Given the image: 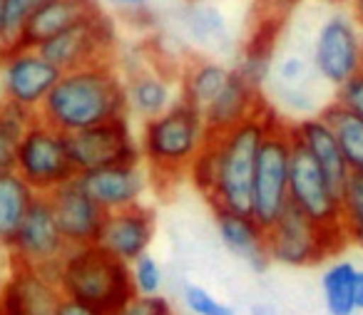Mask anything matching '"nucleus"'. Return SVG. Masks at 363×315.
Listing matches in <instances>:
<instances>
[{"instance_id": "obj_12", "label": "nucleus", "mask_w": 363, "mask_h": 315, "mask_svg": "<svg viewBox=\"0 0 363 315\" xmlns=\"http://www.w3.org/2000/svg\"><path fill=\"white\" fill-rule=\"evenodd\" d=\"M62 72L38 47H8L0 50V97L28 112L43 107L45 97Z\"/></svg>"}, {"instance_id": "obj_44", "label": "nucleus", "mask_w": 363, "mask_h": 315, "mask_svg": "<svg viewBox=\"0 0 363 315\" xmlns=\"http://www.w3.org/2000/svg\"><path fill=\"white\" fill-rule=\"evenodd\" d=\"M326 3H331V6H346V0H326Z\"/></svg>"}, {"instance_id": "obj_13", "label": "nucleus", "mask_w": 363, "mask_h": 315, "mask_svg": "<svg viewBox=\"0 0 363 315\" xmlns=\"http://www.w3.org/2000/svg\"><path fill=\"white\" fill-rule=\"evenodd\" d=\"M67 147H70V156L77 174L142 161L140 142L132 130L130 117L102 122V125L75 132V134H67Z\"/></svg>"}, {"instance_id": "obj_38", "label": "nucleus", "mask_w": 363, "mask_h": 315, "mask_svg": "<svg viewBox=\"0 0 363 315\" xmlns=\"http://www.w3.org/2000/svg\"><path fill=\"white\" fill-rule=\"evenodd\" d=\"M105 3L125 18H130V21L152 16V6H155V0H105Z\"/></svg>"}, {"instance_id": "obj_48", "label": "nucleus", "mask_w": 363, "mask_h": 315, "mask_svg": "<svg viewBox=\"0 0 363 315\" xmlns=\"http://www.w3.org/2000/svg\"><path fill=\"white\" fill-rule=\"evenodd\" d=\"M172 315H174V313H172Z\"/></svg>"}, {"instance_id": "obj_47", "label": "nucleus", "mask_w": 363, "mask_h": 315, "mask_svg": "<svg viewBox=\"0 0 363 315\" xmlns=\"http://www.w3.org/2000/svg\"><path fill=\"white\" fill-rule=\"evenodd\" d=\"M0 283H3V280H0Z\"/></svg>"}, {"instance_id": "obj_40", "label": "nucleus", "mask_w": 363, "mask_h": 315, "mask_svg": "<svg viewBox=\"0 0 363 315\" xmlns=\"http://www.w3.org/2000/svg\"><path fill=\"white\" fill-rule=\"evenodd\" d=\"M303 0H267L269 11L274 13V18H284L294 11L296 6H301Z\"/></svg>"}, {"instance_id": "obj_28", "label": "nucleus", "mask_w": 363, "mask_h": 315, "mask_svg": "<svg viewBox=\"0 0 363 315\" xmlns=\"http://www.w3.org/2000/svg\"><path fill=\"white\" fill-rule=\"evenodd\" d=\"M358 265L351 258H333L321 273V295L328 315H356Z\"/></svg>"}, {"instance_id": "obj_19", "label": "nucleus", "mask_w": 363, "mask_h": 315, "mask_svg": "<svg viewBox=\"0 0 363 315\" xmlns=\"http://www.w3.org/2000/svg\"><path fill=\"white\" fill-rule=\"evenodd\" d=\"M62 293L55 280L28 265L11 263L0 283V315H55Z\"/></svg>"}, {"instance_id": "obj_23", "label": "nucleus", "mask_w": 363, "mask_h": 315, "mask_svg": "<svg viewBox=\"0 0 363 315\" xmlns=\"http://www.w3.org/2000/svg\"><path fill=\"white\" fill-rule=\"evenodd\" d=\"M267 105L264 95L259 90H254L252 85L242 80L237 72L232 70V77L224 85V90L209 102L202 110L204 125H207L209 134L219 137L224 132L234 130L237 125L247 122L252 115H257L262 107Z\"/></svg>"}, {"instance_id": "obj_8", "label": "nucleus", "mask_w": 363, "mask_h": 315, "mask_svg": "<svg viewBox=\"0 0 363 315\" xmlns=\"http://www.w3.org/2000/svg\"><path fill=\"white\" fill-rule=\"evenodd\" d=\"M326 85L316 75L308 52L291 47V50H277L269 75L264 100L272 105L284 120L294 122L301 117L318 115L328 102H323Z\"/></svg>"}, {"instance_id": "obj_43", "label": "nucleus", "mask_w": 363, "mask_h": 315, "mask_svg": "<svg viewBox=\"0 0 363 315\" xmlns=\"http://www.w3.org/2000/svg\"><path fill=\"white\" fill-rule=\"evenodd\" d=\"M252 315H279V313H277V308H274V305L257 303V305H252Z\"/></svg>"}, {"instance_id": "obj_18", "label": "nucleus", "mask_w": 363, "mask_h": 315, "mask_svg": "<svg viewBox=\"0 0 363 315\" xmlns=\"http://www.w3.org/2000/svg\"><path fill=\"white\" fill-rule=\"evenodd\" d=\"M157 234L155 211L147 204L132 206V209L112 211L105 216L97 246L115 256L117 260L130 265L135 258L150 253Z\"/></svg>"}, {"instance_id": "obj_22", "label": "nucleus", "mask_w": 363, "mask_h": 315, "mask_svg": "<svg viewBox=\"0 0 363 315\" xmlns=\"http://www.w3.org/2000/svg\"><path fill=\"white\" fill-rule=\"evenodd\" d=\"M214 226L217 236L229 253H234L239 260L249 265L257 273H264L269 268L267 253V229L252 219L249 214L237 211H214Z\"/></svg>"}, {"instance_id": "obj_31", "label": "nucleus", "mask_w": 363, "mask_h": 315, "mask_svg": "<svg viewBox=\"0 0 363 315\" xmlns=\"http://www.w3.org/2000/svg\"><path fill=\"white\" fill-rule=\"evenodd\" d=\"M338 229L346 246L363 251V176L351 174L341 186V211H338Z\"/></svg>"}, {"instance_id": "obj_5", "label": "nucleus", "mask_w": 363, "mask_h": 315, "mask_svg": "<svg viewBox=\"0 0 363 315\" xmlns=\"http://www.w3.org/2000/svg\"><path fill=\"white\" fill-rule=\"evenodd\" d=\"M346 248L338 226H321L306 214L286 206L281 216L267 229V253L272 263L289 268H311Z\"/></svg>"}, {"instance_id": "obj_4", "label": "nucleus", "mask_w": 363, "mask_h": 315, "mask_svg": "<svg viewBox=\"0 0 363 315\" xmlns=\"http://www.w3.org/2000/svg\"><path fill=\"white\" fill-rule=\"evenodd\" d=\"M279 120V112L272 105H264L257 115L234 130L217 137L219 144V184L217 194L212 196V211H237L249 214L252 206V179L257 154L264 137L269 134L272 125Z\"/></svg>"}, {"instance_id": "obj_24", "label": "nucleus", "mask_w": 363, "mask_h": 315, "mask_svg": "<svg viewBox=\"0 0 363 315\" xmlns=\"http://www.w3.org/2000/svg\"><path fill=\"white\" fill-rule=\"evenodd\" d=\"M279 25L281 18H264L254 33L247 38L242 50L237 52L232 70L242 77L247 85L259 90L264 95L267 90L269 75H272L274 55H277V40H279Z\"/></svg>"}, {"instance_id": "obj_45", "label": "nucleus", "mask_w": 363, "mask_h": 315, "mask_svg": "<svg viewBox=\"0 0 363 315\" xmlns=\"http://www.w3.org/2000/svg\"><path fill=\"white\" fill-rule=\"evenodd\" d=\"M0 28H3V0H0Z\"/></svg>"}, {"instance_id": "obj_32", "label": "nucleus", "mask_w": 363, "mask_h": 315, "mask_svg": "<svg viewBox=\"0 0 363 315\" xmlns=\"http://www.w3.org/2000/svg\"><path fill=\"white\" fill-rule=\"evenodd\" d=\"M189 184L199 191L207 201H212V196L217 194V184H219V144L217 137L207 142V144L199 149V154L189 161L187 174Z\"/></svg>"}, {"instance_id": "obj_20", "label": "nucleus", "mask_w": 363, "mask_h": 315, "mask_svg": "<svg viewBox=\"0 0 363 315\" xmlns=\"http://www.w3.org/2000/svg\"><path fill=\"white\" fill-rule=\"evenodd\" d=\"M125 95L127 117L140 122L155 120L179 100L174 77H169V72L157 67L155 62L125 75Z\"/></svg>"}, {"instance_id": "obj_25", "label": "nucleus", "mask_w": 363, "mask_h": 315, "mask_svg": "<svg viewBox=\"0 0 363 315\" xmlns=\"http://www.w3.org/2000/svg\"><path fill=\"white\" fill-rule=\"evenodd\" d=\"M100 8V0H50L45 8H40L33 16V21L26 25L16 47H40L45 40L60 35L62 30L85 21L87 16L97 13Z\"/></svg>"}, {"instance_id": "obj_6", "label": "nucleus", "mask_w": 363, "mask_h": 315, "mask_svg": "<svg viewBox=\"0 0 363 315\" xmlns=\"http://www.w3.org/2000/svg\"><path fill=\"white\" fill-rule=\"evenodd\" d=\"M308 57L316 75L331 90L363 72V28L346 8H333L318 21Z\"/></svg>"}, {"instance_id": "obj_10", "label": "nucleus", "mask_w": 363, "mask_h": 315, "mask_svg": "<svg viewBox=\"0 0 363 315\" xmlns=\"http://www.w3.org/2000/svg\"><path fill=\"white\" fill-rule=\"evenodd\" d=\"M117 47H120L117 23L105 8H100L85 21L62 30L60 35L45 40L38 50L60 72H70L97 62H115Z\"/></svg>"}, {"instance_id": "obj_26", "label": "nucleus", "mask_w": 363, "mask_h": 315, "mask_svg": "<svg viewBox=\"0 0 363 315\" xmlns=\"http://www.w3.org/2000/svg\"><path fill=\"white\" fill-rule=\"evenodd\" d=\"M229 77H232V65H227L219 57H187V62H184V67L179 72V80H177L179 100L189 102V105L202 112L224 90Z\"/></svg>"}, {"instance_id": "obj_21", "label": "nucleus", "mask_w": 363, "mask_h": 315, "mask_svg": "<svg viewBox=\"0 0 363 315\" xmlns=\"http://www.w3.org/2000/svg\"><path fill=\"white\" fill-rule=\"evenodd\" d=\"M289 132H291L294 147L306 151V154L316 161L318 169L341 189L343 181L351 176V171H348L346 159H343V154H341L336 134H333L331 125L321 117V112L289 122Z\"/></svg>"}, {"instance_id": "obj_2", "label": "nucleus", "mask_w": 363, "mask_h": 315, "mask_svg": "<svg viewBox=\"0 0 363 315\" xmlns=\"http://www.w3.org/2000/svg\"><path fill=\"white\" fill-rule=\"evenodd\" d=\"M212 139L204 117L189 102L177 100L155 120L142 122L137 132L142 166L155 184H169L187 174V166Z\"/></svg>"}, {"instance_id": "obj_15", "label": "nucleus", "mask_w": 363, "mask_h": 315, "mask_svg": "<svg viewBox=\"0 0 363 315\" xmlns=\"http://www.w3.org/2000/svg\"><path fill=\"white\" fill-rule=\"evenodd\" d=\"M174 25L177 38H182L184 45H192L207 57L222 60L234 45L229 16L212 0H184L174 16Z\"/></svg>"}, {"instance_id": "obj_17", "label": "nucleus", "mask_w": 363, "mask_h": 315, "mask_svg": "<svg viewBox=\"0 0 363 315\" xmlns=\"http://www.w3.org/2000/svg\"><path fill=\"white\" fill-rule=\"evenodd\" d=\"M48 201L52 206L57 229H60L67 248L97 244L107 214L92 201V196L82 189L80 181L72 179L62 184L60 189L48 194Z\"/></svg>"}, {"instance_id": "obj_29", "label": "nucleus", "mask_w": 363, "mask_h": 315, "mask_svg": "<svg viewBox=\"0 0 363 315\" xmlns=\"http://www.w3.org/2000/svg\"><path fill=\"white\" fill-rule=\"evenodd\" d=\"M321 117L331 125L333 134H336L348 171L363 176V120H358L356 115L343 110L333 100L321 110Z\"/></svg>"}, {"instance_id": "obj_46", "label": "nucleus", "mask_w": 363, "mask_h": 315, "mask_svg": "<svg viewBox=\"0 0 363 315\" xmlns=\"http://www.w3.org/2000/svg\"><path fill=\"white\" fill-rule=\"evenodd\" d=\"M0 102H3V97H0Z\"/></svg>"}, {"instance_id": "obj_27", "label": "nucleus", "mask_w": 363, "mask_h": 315, "mask_svg": "<svg viewBox=\"0 0 363 315\" xmlns=\"http://www.w3.org/2000/svg\"><path fill=\"white\" fill-rule=\"evenodd\" d=\"M35 196L38 194L18 176L16 169L0 171V248H6L18 234Z\"/></svg>"}, {"instance_id": "obj_39", "label": "nucleus", "mask_w": 363, "mask_h": 315, "mask_svg": "<svg viewBox=\"0 0 363 315\" xmlns=\"http://www.w3.org/2000/svg\"><path fill=\"white\" fill-rule=\"evenodd\" d=\"M55 315H102V313H97V310L90 308V305L77 303V300L62 298V303L57 305V313Z\"/></svg>"}, {"instance_id": "obj_33", "label": "nucleus", "mask_w": 363, "mask_h": 315, "mask_svg": "<svg viewBox=\"0 0 363 315\" xmlns=\"http://www.w3.org/2000/svg\"><path fill=\"white\" fill-rule=\"evenodd\" d=\"M50 0H3V28H0V50L16 47L26 25Z\"/></svg>"}, {"instance_id": "obj_41", "label": "nucleus", "mask_w": 363, "mask_h": 315, "mask_svg": "<svg viewBox=\"0 0 363 315\" xmlns=\"http://www.w3.org/2000/svg\"><path fill=\"white\" fill-rule=\"evenodd\" d=\"M346 11L358 21V25L363 28V0H346Z\"/></svg>"}, {"instance_id": "obj_1", "label": "nucleus", "mask_w": 363, "mask_h": 315, "mask_svg": "<svg viewBox=\"0 0 363 315\" xmlns=\"http://www.w3.org/2000/svg\"><path fill=\"white\" fill-rule=\"evenodd\" d=\"M120 117H127V95L125 77L115 62H97L62 72L38 110V120L62 134H75Z\"/></svg>"}, {"instance_id": "obj_9", "label": "nucleus", "mask_w": 363, "mask_h": 315, "mask_svg": "<svg viewBox=\"0 0 363 315\" xmlns=\"http://www.w3.org/2000/svg\"><path fill=\"white\" fill-rule=\"evenodd\" d=\"M16 171L38 196H48L62 184L77 179L67 134L35 117L18 147Z\"/></svg>"}, {"instance_id": "obj_34", "label": "nucleus", "mask_w": 363, "mask_h": 315, "mask_svg": "<svg viewBox=\"0 0 363 315\" xmlns=\"http://www.w3.org/2000/svg\"><path fill=\"white\" fill-rule=\"evenodd\" d=\"M130 278H132L135 295H145V298L164 295L167 273H164V268H162V263L152 253H145V256H140V258L132 260Z\"/></svg>"}, {"instance_id": "obj_7", "label": "nucleus", "mask_w": 363, "mask_h": 315, "mask_svg": "<svg viewBox=\"0 0 363 315\" xmlns=\"http://www.w3.org/2000/svg\"><path fill=\"white\" fill-rule=\"evenodd\" d=\"M294 142L289 120L279 115L257 154L252 179V206L249 216L264 229L274 224L289 206V169H291Z\"/></svg>"}, {"instance_id": "obj_35", "label": "nucleus", "mask_w": 363, "mask_h": 315, "mask_svg": "<svg viewBox=\"0 0 363 315\" xmlns=\"http://www.w3.org/2000/svg\"><path fill=\"white\" fill-rule=\"evenodd\" d=\"M182 303L189 315H237L232 305L219 300L212 290H207L199 283L182 285Z\"/></svg>"}, {"instance_id": "obj_16", "label": "nucleus", "mask_w": 363, "mask_h": 315, "mask_svg": "<svg viewBox=\"0 0 363 315\" xmlns=\"http://www.w3.org/2000/svg\"><path fill=\"white\" fill-rule=\"evenodd\" d=\"M77 181L105 214L145 204L147 189L152 184L142 161L140 164H120L82 171V174H77Z\"/></svg>"}, {"instance_id": "obj_11", "label": "nucleus", "mask_w": 363, "mask_h": 315, "mask_svg": "<svg viewBox=\"0 0 363 315\" xmlns=\"http://www.w3.org/2000/svg\"><path fill=\"white\" fill-rule=\"evenodd\" d=\"M6 251L11 253V263L35 268L50 280L57 278V268H60L67 244L57 229L48 196H35L30 211L23 219L13 241L6 246Z\"/></svg>"}, {"instance_id": "obj_3", "label": "nucleus", "mask_w": 363, "mask_h": 315, "mask_svg": "<svg viewBox=\"0 0 363 315\" xmlns=\"http://www.w3.org/2000/svg\"><path fill=\"white\" fill-rule=\"evenodd\" d=\"M55 283L62 298L90 305L102 315L115 313L135 298L130 265L102 251L97 244L67 248Z\"/></svg>"}, {"instance_id": "obj_14", "label": "nucleus", "mask_w": 363, "mask_h": 315, "mask_svg": "<svg viewBox=\"0 0 363 315\" xmlns=\"http://www.w3.org/2000/svg\"><path fill=\"white\" fill-rule=\"evenodd\" d=\"M289 206L321 226H338L341 189L298 147H294L289 169Z\"/></svg>"}, {"instance_id": "obj_30", "label": "nucleus", "mask_w": 363, "mask_h": 315, "mask_svg": "<svg viewBox=\"0 0 363 315\" xmlns=\"http://www.w3.org/2000/svg\"><path fill=\"white\" fill-rule=\"evenodd\" d=\"M35 117V112H28L11 102H0V171L16 169L18 147Z\"/></svg>"}, {"instance_id": "obj_37", "label": "nucleus", "mask_w": 363, "mask_h": 315, "mask_svg": "<svg viewBox=\"0 0 363 315\" xmlns=\"http://www.w3.org/2000/svg\"><path fill=\"white\" fill-rule=\"evenodd\" d=\"M110 315H172V305L164 295H152V298L135 295L130 303L117 308Z\"/></svg>"}, {"instance_id": "obj_36", "label": "nucleus", "mask_w": 363, "mask_h": 315, "mask_svg": "<svg viewBox=\"0 0 363 315\" xmlns=\"http://www.w3.org/2000/svg\"><path fill=\"white\" fill-rule=\"evenodd\" d=\"M333 102L348 110L351 115H356L358 120H363V72H358L346 85L333 90Z\"/></svg>"}, {"instance_id": "obj_42", "label": "nucleus", "mask_w": 363, "mask_h": 315, "mask_svg": "<svg viewBox=\"0 0 363 315\" xmlns=\"http://www.w3.org/2000/svg\"><path fill=\"white\" fill-rule=\"evenodd\" d=\"M356 308L358 313H363V268H358L356 275Z\"/></svg>"}]
</instances>
